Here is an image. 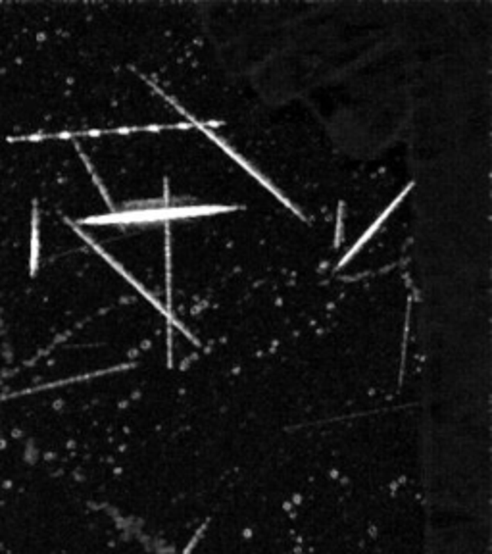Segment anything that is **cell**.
Instances as JSON below:
<instances>
[{"label": "cell", "instance_id": "cell-4", "mask_svg": "<svg viewBox=\"0 0 492 554\" xmlns=\"http://www.w3.org/2000/svg\"><path fill=\"white\" fill-rule=\"evenodd\" d=\"M166 299H168V312H171V231L170 223H166Z\"/></svg>", "mask_w": 492, "mask_h": 554}, {"label": "cell", "instance_id": "cell-6", "mask_svg": "<svg viewBox=\"0 0 492 554\" xmlns=\"http://www.w3.org/2000/svg\"><path fill=\"white\" fill-rule=\"evenodd\" d=\"M77 150H79L81 160H83V164H85V166H87V170H89L90 177H93V181H95V185H97V187H98V191H100V195H102V198H104V203L108 204V208H110V210H112V214H116V206H113L112 198H110V195H108V191H106V187H104V183H102V180H100V177H98L97 170H95V168H93V164L89 162V158H87V156H85V155H83V152H81V148H79V147H77Z\"/></svg>", "mask_w": 492, "mask_h": 554}, {"label": "cell", "instance_id": "cell-5", "mask_svg": "<svg viewBox=\"0 0 492 554\" xmlns=\"http://www.w3.org/2000/svg\"><path fill=\"white\" fill-rule=\"evenodd\" d=\"M39 266V214H37V206L33 208V220H31V274L37 271Z\"/></svg>", "mask_w": 492, "mask_h": 554}, {"label": "cell", "instance_id": "cell-1", "mask_svg": "<svg viewBox=\"0 0 492 554\" xmlns=\"http://www.w3.org/2000/svg\"><path fill=\"white\" fill-rule=\"evenodd\" d=\"M154 89L158 90V93H160L161 97L166 98V100H168V102H171V104H173V106L177 108V112L179 114H183L187 118V120H189V122L193 123V125H196V127H198V129L200 131H204V133H206V135H208V137L212 138V141H214V143H216V145H218L219 148H221V150H225L227 155L231 156V158H233L235 162L239 164V166H242V168H244V170L248 171V173H251L252 177H254V180H258L260 183H262V185H264V187L267 189V191H269V193H271V195L273 196H277V198H279V200H281L283 204H285V206H287V208H291L292 212L296 214V216H299V218H302V220H304V216H302V212H300L299 208H296V206H294V204L291 203V200H289V198H287V196L283 195L281 191H279V189L275 187L273 183H271V181L269 180H266V177H264V175H262V173H260L258 170H256V168H254V166H251V164L246 162V160H244V158H242L241 155H239V152H237V150H233V148L229 147V145H227L225 141H223V138L221 137H218V135H216V133H214V131H210L208 129V127H206V125H204V123L202 122H198V120H196V118H193V116L189 114V112H185V110H183V108L179 106L177 102H175V100H173V98L171 97H168V95H166V93H164V90H160L158 89V87H154Z\"/></svg>", "mask_w": 492, "mask_h": 554}, {"label": "cell", "instance_id": "cell-2", "mask_svg": "<svg viewBox=\"0 0 492 554\" xmlns=\"http://www.w3.org/2000/svg\"><path fill=\"white\" fill-rule=\"evenodd\" d=\"M65 221H68V223H70V225H72V228L75 229V233H77V235H79L81 239H83V241H87V243H89V245L93 246V248H95V251H97V253L100 254V256H102V258H104V260L108 262V264H110V266H112L113 269H116V271H118V274H121V276L125 277V279H127V281H129L131 285L135 287V289H137L138 293L143 294V296H145L146 301H148V302H150V304H152L154 308H158V310H160L161 314H164V316H166V318L170 319L171 324H175V326H179V327H181V331H183V333H187V329H185V327L181 326V324H177V319H175V318H173V316H170V314H168V310H166V308H164V306H161V304H160V301H158V299H156V296H152V294L148 293V291H146L145 287L141 285V283H138L137 279H135V277L131 276V274H129V271H127V269H125V268H123V266H121L120 262L116 260V258H112V256H110V254L106 253V251H104V248H102V246H100V245H97V243H95V241H93V239H90L89 235H85V233H83V231H81V229L77 228V225H75V223H73V221H70V220H65Z\"/></svg>", "mask_w": 492, "mask_h": 554}, {"label": "cell", "instance_id": "cell-3", "mask_svg": "<svg viewBox=\"0 0 492 554\" xmlns=\"http://www.w3.org/2000/svg\"><path fill=\"white\" fill-rule=\"evenodd\" d=\"M410 189H412V185H406V189H404L402 193H400V195L396 196L395 200H392V203L388 204L387 208H385V212L381 214L379 218H377V220L373 221V225L372 228H367V231H365V233H363L362 237H360V239H358V243H356L354 246H352V248H350V251H348L347 254H344V256H342V260L339 262V268H342V266H347L348 262L352 260V256H354V254H358V251H360V248H362L363 245H365V243H367V241H370V239H372L373 237V233H375V231H377V229L381 228V223H383V221L387 220L388 218V214L392 212V210H395L396 206H398V204L402 203L404 200V196L408 195V193H410Z\"/></svg>", "mask_w": 492, "mask_h": 554}]
</instances>
